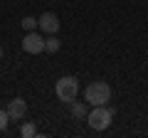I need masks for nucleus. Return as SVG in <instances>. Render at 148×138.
Masks as SVG:
<instances>
[{
    "label": "nucleus",
    "mask_w": 148,
    "mask_h": 138,
    "mask_svg": "<svg viewBox=\"0 0 148 138\" xmlns=\"http://www.w3.org/2000/svg\"><path fill=\"white\" fill-rule=\"evenodd\" d=\"M84 101L89 106H101V104H109L111 101V86L106 81H91L84 89Z\"/></svg>",
    "instance_id": "nucleus-1"
},
{
    "label": "nucleus",
    "mask_w": 148,
    "mask_h": 138,
    "mask_svg": "<svg viewBox=\"0 0 148 138\" xmlns=\"http://www.w3.org/2000/svg\"><path fill=\"white\" fill-rule=\"evenodd\" d=\"M111 121H114V109L106 106V104H101V106H91V111L86 113V123H89V128H94V131H104V128H109Z\"/></svg>",
    "instance_id": "nucleus-2"
},
{
    "label": "nucleus",
    "mask_w": 148,
    "mask_h": 138,
    "mask_svg": "<svg viewBox=\"0 0 148 138\" xmlns=\"http://www.w3.org/2000/svg\"><path fill=\"white\" fill-rule=\"evenodd\" d=\"M77 91H79V81L74 79V77H59L57 84H54V94H57L59 101H67L72 104L77 99Z\"/></svg>",
    "instance_id": "nucleus-3"
},
{
    "label": "nucleus",
    "mask_w": 148,
    "mask_h": 138,
    "mask_svg": "<svg viewBox=\"0 0 148 138\" xmlns=\"http://www.w3.org/2000/svg\"><path fill=\"white\" fill-rule=\"evenodd\" d=\"M22 49L27 54H40L45 52V37H40L37 32H27L25 37H22Z\"/></svg>",
    "instance_id": "nucleus-4"
},
{
    "label": "nucleus",
    "mask_w": 148,
    "mask_h": 138,
    "mask_svg": "<svg viewBox=\"0 0 148 138\" xmlns=\"http://www.w3.org/2000/svg\"><path fill=\"white\" fill-rule=\"evenodd\" d=\"M8 116H10V121H20V118H25V116H27V104H25V99L15 96V99L8 104Z\"/></svg>",
    "instance_id": "nucleus-5"
},
{
    "label": "nucleus",
    "mask_w": 148,
    "mask_h": 138,
    "mask_svg": "<svg viewBox=\"0 0 148 138\" xmlns=\"http://www.w3.org/2000/svg\"><path fill=\"white\" fill-rule=\"evenodd\" d=\"M37 22H40V30L47 32V35H57L59 30V17L54 15V12H45V15L37 17Z\"/></svg>",
    "instance_id": "nucleus-6"
},
{
    "label": "nucleus",
    "mask_w": 148,
    "mask_h": 138,
    "mask_svg": "<svg viewBox=\"0 0 148 138\" xmlns=\"http://www.w3.org/2000/svg\"><path fill=\"white\" fill-rule=\"evenodd\" d=\"M86 113H89V104H86V101H77V99H74L72 101V116L86 118Z\"/></svg>",
    "instance_id": "nucleus-7"
},
{
    "label": "nucleus",
    "mask_w": 148,
    "mask_h": 138,
    "mask_svg": "<svg viewBox=\"0 0 148 138\" xmlns=\"http://www.w3.org/2000/svg\"><path fill=\"white\" fill-rule=\"evenodd\" d=\"M59 47H62V42L57 40V35H49V37H45V52L54 54V52H59Z\"/></svg>",
    "instance_id": "nucleus-8"
},
{
    "label": "nucleus",
    "mask_w": 148,
    "mask_h": 138,
    "mask_svg": "<svg viewBox=\"0 0 148 138\" xmlns=\"http://www.w3.org/2000/svg\"><path fill=\"white\" fill-rule=\"evenodd\" d=\"M20 25H22V30H25V32H35L37 27H40V22H37V17L27 15V17H22V22H20Z\"/></svg>",
    "instance_id": "nucleus-9"
},
{
    "label": "nucleus",
    "mask_w": 148,
    "mask_h": 138,
    "mask_svg": "<svg viewBox=\"0 0 148 138\" xmlns=\"http://www.w3.org/2000/svg\"><path fill=\"white\" fill-rule=\"evenodd\" d=\"M20 136L22 138H32V136H37V128H35V123H22V128H20Z\"/></svg>",
    "instance_id": "nucleus-10"
},
{
    "label": "nucleus",
    "mask_w": 148,
    "mask_h": 138,
    "mask_svg": "<svg viewBox=\"0 0 148 138\" xmlns=\"http://www.w3.org/2000/svg\"><path fill=\"white\" fill-rule=\"evenodd\" d=\"M8 121H10L8 109H0V131H5V128H8Z\"/></svg>",
    "instance_id": "nucleus-11"
},
{
    "label": "nucleus",
    "mask_w": 148,
    "mask_h": 138,
    "mask_svg": "<svg viewBox=\"0 0 148 138\" xmlns=\"http://www.w3.org/2000/svg\"><path fill=\"white\" fill-rule=\"evenodd\" d=\"M0 59H3V47H0Z\"/></svg>",
    "instance_id": "nucleus-12"
}]
</instances>
